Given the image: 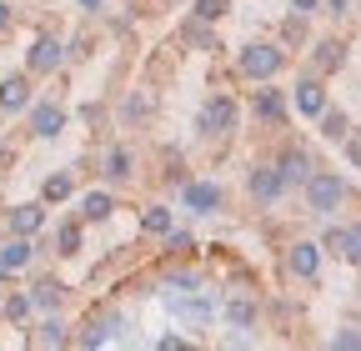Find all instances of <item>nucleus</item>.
<instances>
[{"label":"nucleus","mask_w":361,"mask_h":351,"mask_svg":"<svg viewBox=\"0 0 361 351\" xmlns=\"http://www.w3.org/2000/svg\"><path fill=\"white\" fill-rule=\"evenodd\" d=\"M171 306H176V316H186L191 326H206V321L216 316V306H211V296H206V291H196V286H186V291H176V296H171Z\"/></svg>","instance_id":"nucleus-1"},{"label":"nucleus","mask_w":361,"mask_h":351,"mask_svg":"<svg viewBox=\"0 0 361 351\" xmlns=\"http://www.w3.org/2000/svg\"><path fill=\"white\" fill-rule=\"evenodd\" d=\"M241 70L256 75V80L276 75V70H281V51H276V46H251V51H241Z\"/></svg>","instance_id":"nucleus-2"},{"label":"nucleus","mask_w":361,"mask_h":351,"mask_svg":"<svg viewBox=\"0 0 361 351\" xmlns=\"http://www.w3.org/2000/svg\"><path fill=\"white\" fill-rule=\"evenodd\" d=\"M341 196H346V191H341L336 176H311V211H336Z\"/></svg>","instance_id":"nucleus-3"},{"label":"nucleus","mask_w":361,"mask_h":351,"mask_svg":"<svg viewBox=\"0 0 361 351\" xmlns=\"http://www.w3.org/2000/svg\"><path fill=\"white\" fill-rule=\"evenodd\" d=\"M236 125V106L231 101H211L206 116H201V130H231Z\"/></svg>","instance_id":"nucleus-4"},{"label":"nucleus","mask_w":361,"mask_h":351,"mask_svg":"<svg viewBox=\"0 0 361 351\" xmlns=\"http://www.w3.org/2000/svg\"><path fill=\"white\" fill-rule=\"evenodd\" d=\"M296 106H301L306 116H322V111H326V91H322L316 80H301V85H296Z\"/></svg>","instance_id":"nucleus-5"},{"label":"nucleus","mask_w":361,"mask_h":351,"mask_svg":"<svg viewBox=\"0 0 361 351\" xmlns=\"http://www.w3.org/2000/svg\"><path fill=\"white\" fill-rule=\"evenodd\" d=\"M40 221H45V211H40V206H16V211H11V231H16V236L40 231Z\"/></svg>","instance_id":"nucleus-6"},{"label":"nucleus","mask_w":361,"mask_h":351,"mask_svg":"<svg viewBox=\"0 0 361 351\" xmlns=\"http://www.w3.org/2000/svg\"><path fill=\"white\" fill-rule=\"evenodd\" d=\"M61 66V46L56 40H35L30 46V70H56Z\"/></svg>","instance_id":"nucleus-7"},{"label":"nucleus","mask_w":361,"mask_h":351,"mask_svg":"<svg viewBox=\"0 0 361 351\" xmlns=\"http://www.w3.org/2000/svg\"><path fill=\"white\" fill-rule=\"evenodd\" d=\"M30 121H35V136H56V130L66 125V111L61 106H35Z\"/></svg>","instance_id":"nucleus-8"},{"label":"nucleus","mask_w":361,"mask_h":351,"mask_svg":"<svg viewBox=\"0 0 361 351\" xmlns=\"http://www.w3.org/2000/svg\"><path fill=\"white\" fill-rule=\"evenodd\" d=\"M30 101V85L16 75V80H6V85H0V111H20Z\"/></svg>","instance_id":"nucleus-9"},{"label":"nucleus","mask_w":361,"mask_h":351,"mask_svg":"<svg viewBox=\"0 0 361 351\" xmlns=\"http://www.w3.org/2000/svg\"><path fill=\"white\" fill-rule=\"evenodd\" d=\"M276 191H281V176H276V171H266V166H261V171H251V196L271 201Z\"/></svg>","instance_id":"nucleus-10"},{"label":"nucleus","mask_w":361,"mask_h":351,"mask_svg":"<svg viewBox=\"0 0 361 351\" xmlns=\"http://www.w3.org/2000/svg\"><path fill=\"white\" fill-rule=\"evenodd\" d=\"M25 261H30V241L20 236V241H11L6 251H0V271H20Z\"/></svg>","instance_id":"nucleus-11"},{"label":"nucleus","mask_w":361,"mask_h":351,"mask_svg":"<svg viewBox=\"0 0 361 351\" xmlns=\"http://www.w3.org/2000/svg\"><path fill=\"white\" fill-rule=\"evenodd\" d=\"M316 266H322V251H316V246H296L291 251V271L296 276H316Z\"/></svg>","instance_id":"nucleus-12"},{"label":"nucleus","mask_w":361,"mask_h":351,"mask_svg":"<svg viewBox=\"0 0 361 351\" xmlns=\"http://www.w3.org/2000/svg\"><path fill=\"white\" fill-rule=\"evenodd\" d=\"M80 216H85V221H106V216H111V196L106 191H90L80 201Z\"/></svg>","instance_id":"nucleus-13"},{"label":"nucleus","mask_w":361,"mask_h":351,"mask_svg":"<svg viewBox=\"0 0 361 351\" xmlns=\"http://www.w3.org/2000/svg\"><path fill=\"white\" fill-rule=\"evenodd\" d=\"M186 206H191V211H216V206H221V191H216V186H191V191H186Z\"/></svg>","instance_id":"nucleus-14"},{"label":"nucleus","mask_w":361,"mask_h":351,"mask_svg":"<svg viewBox=\"0 0 361 351\" xmlns=\"http://www.w3.org/2000/svg\"><path fill=\"white\" fill-rule=\"evenodd\" d=\"M306 166H311V161H306L301 151H296V156H286V161H281V171H276V176H281V186H286V181H306Z\"/></svg>","instance_id":"nucleus-15"},{"label":"nucleus","mask_w":361,"mask_h":351,"mask_svg":"<svg viewBox=\"0 0 361 351\" xmlns=\"http://www.w3.org/2000/svg\"><path fill=\"white\" fill-rule=\"evenodd\" d=\"M141 226H146L151 236H166V231H171V211H166V206H151V211H146V221H141Z\"/></svg>","instance_id":"nucleus-16"},{"label":"nucleus","mask_w":361,"mask_h":351,"mask_svg":"<svg viewBox=\"0 0 361 351\" xmlns=\"http://www.w3.org/2000/svg\"><path fill=\"white\" fill-rule=\"evenodd\" d=\"M256 116H261V121H276V116H281V96H276V91H261V96H256Z\"/></svg>","instance_id":"nucleus-17"},{"label":"nucleus","mask_w":361,"mask_h":351,"mask_svg":"<svg viewBox=\"0 0 361 351\" xmlns=\"http://www.w3.org/2000/svg\"><path fill=\"white\" fill-rule=\"evenodd\" d=\"M322 130H326L331 141H346V116L341 111H322Z\"/></svg>","instance_id":"nucleus-18"},{"label":"nucleus","mask_w":361,"mask_h":351,"mask_svg":"<svg viewBox=\"0 0 361 351\" xmlns=\"http://www.w3.org/2000/svg\"><path fill=\"white\" fill-rule=\"evenodd\" d=\"M226 316H231L236 326H251V321H256V306H251L246 296H236V301H231V312H226Z\"/></svg>","instance_id":"nucleus-19"},{"label":"nucleus","mask_w":361,"mask_h":351,"mask_svg":"<svg viewBox=\"0 0 361 351\" xmlns=\"http://www.w3.org/2000/svg\"><path fill=\"white\" fill-rule=\"evenodd\" d=\"M56 301H61V286H56V281H40V286L30 291V306H56Z\"/></svg>","instance_id":"nucleus-20"},{"label":"nucleus","mask_w":361,"mask_h":351,"mask_svg":"<svg viewBox=\"0 0 361 351\" xmlns=\"http://www.w3.org/2000/svg\"><path fill=\"white\" fill-rule=\"evenodd\" d=\"M106 176H111V181H126V176H130V156H126V151H111Z\"/></svg>","instance_id":"nucleus-21"},{"label":"nucleus","mask_w":361,"mask_h":351,"mask_svg":"<svg viewBox=\"0 0 361 351\" xmlns=\"http://www.w3.org/2000/svg\"><path fill=\"white\" fill-rule=\"evenodd\" d=\"M341 40H326V46H322V56H316V66H322V70H331V66H341Z\"/></svg>","instance_id":"nucleus-22"},{"label":"nucleus","mask_w":361,"mask_h":351,"mask_svg":"<svg viewBox=\"0 0 361 351\" xmlns=\"http://www.w3.org/2000/svg\"><path fill=\"white\" fill-rule=\"evenodd\" d=\"M71 196V176H51L45 181V201H66Z\"/></svg>","instance_id":"nucleus-23"},{"label":"nucleus","mask_w":361,"mask_h":351,"mask_svg":"<svg viewBox=\"0 0 361 351\" xmlns=\"http://www.w3.org/2000/svg\"><path fill=\"white\" fill-rule=\"evenodd\" d=\"M226 16V0H196V20H221Z\"/></svg>","instance_id":"nucleus-24"},{"label":"nucleus","mask_w":361,"mask_h":351,"mask_svg":"<svg viewBox=\"0 0 361 351\" xmlns=\"http://www.w3.org/2000/svg\"><path fill=\"white\" fill-rule=\"evenodd\" d=\"M35 341H40V346H61V341H66V326H61V321H45Z\"/></svg>","instance_id":"nucleus-25"},{"label":"nucleus","mask_w":361,"mask_h":351,"mask_svg":"<svg viewBox=\"0 0 361 351\" xmlns=\"http://www.w3.org/2000/svg\"><path fill=\"white\" fill-rule=\"evenodd\" d=\"M6 316H11V321H25V316H30V296H11V301H6Z\"/></svg>","instance_id":"nucleus-26"},{"label":"nucleus","mask_w":361,"mask_h":351,"mask_svg":"<svg viewBox=\"0 0 361 351\" xmlns=\"http://www.w3.org/2000/svg\"><path fill=\"white\" fill-rule=\"evenodd\" d=\"M56 241H61V251L71 256V251L80 246V226H61V236H56Z\"/></svg>","instance_id":"nucleus-27"},{"label":"nucleus","mask_w":361,"mask_h":351,"mask_svg":"<svg viewBox=\"0 0 361 351\" xmlns=\"http://www.w3.org/2000/svg\"><path fill=\"white\" fill-rule=\"evenodd\" d=\"M346 256H351V261H361V226H356V231H346Z\"/></svg>","instance_id":"nucleus-28"},{"label":"nucleus","mask_w":361,"mask_h":351,"mask_svg":"<svg viewBox=\"0 0 361 351\" xmlns=\"http://www.w3.org/2000/svg\"><path fill=\"white\" fill-rule=\"evenodd\" d=\"M336 346H341V351H356L361 336H356V331H336Z\"/></svg>","instance_id":"nucleus-29"},{"label":"nucleus","mask_w":361,"mask_h":351,"mask_svg":"<svg viewBox=\"0 0 361 351\" xmlns=\"http://www.w3.org/2000/svg\"><path fill=\"white\" fill-rule=\"evenodd\" d=\"M326 246H331V251H341V256H346V231H326Z\"/></svg>","instance_id":"nucleus-30"},{"label":"nucleus","mask_w":361,"mask_h":351,"mask_svg":"<svg viewBox=\"0 0 361 351\" xmlns=\"http://www.w3.org/2000/svg\"><path fill=\"white\" fill-rule=\"evenodd\" d=\"M11 20H16V11L6 6V0H0V30H11Z\"/></svg>","instance_id":"nucleus-31"},{"label":"nucleus","mask_w":361,"mask_h":351,"mask_svg":"<svg viewBox=\"0 0 361 351\" xmlns=\"http://www.w3.org/2000/svg\"><path fill=\"white\" fill-rule=\"evenodd\" d=\"M291 6H296V11H311V6H316V0H291Z\"/></svg>","instance_id":"nucleus-32"},{"label":"nucleus","mask_w":361,"mask_h":351,"mask_svg":"<svg viewBox=\"0 0 361 351\" xmlns=\"http://www.w3.org/2000/svg\"><path fill=\"white\" fill-rule=\"evenodd\" d=\"M351 161H356V166H361V146H351Z\"/></svg>","instance_id":"nucleus-33"},{"label":"nucleus","mask_w":361,"mask_h":351,"mask_svg":"<svg viewBox=\"0 0 361 351\" xmlns=\"http://www.w3.org/2000/svg\"><path fill=\"white\" fill-rule=\"evenodd\" d=\"M331 11H346V0H331Z\"/></svg>","instance_id":"nucleus-34"},{"label":"nucleus","mask_w":361,"mask_h":351,"mask_svg":"<svg viewBox=\"0 0 361 351\" xmlns=\"http://www.w3.org/2000/svg\"><path fill=\"white\" fill-rule=\"evenodd\" d=\"M85 6H101V0H85Z\"/></svg>","instance_id":"nucleus-35"}]
</instances>
